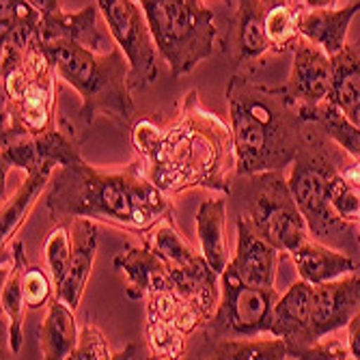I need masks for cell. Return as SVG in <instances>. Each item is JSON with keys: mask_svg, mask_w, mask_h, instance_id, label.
<instances>
[{"mask_svg": "<svg viewBox=\"0 0 360 360\" xmlns=\"http://www.w3.org/2000/svg\"><path fill=\"white\" fill-rule=\"evenodd\" d=\"M196 220V236L201 242V252L207 264L222 274L229 266V244H226V194L203 201Z\"/></svg>", "mask_w": 360, "mask_h": 360, "instance_id": "22", "label": "cell"}, {"mask_svg": "<svg viewBox=\"0 0 360 360\" xmlns=\"http://www.w3.org/2000/svg\"><path fill=\"white\" fill-rule=\"evenodd\" d=\"M276 300L278 291L274 287L248 285L231 266H226V270L220 274L218 309L201 328L203 341L270 335Z\"/></svg>", "mask_w": 360, "mask_h": 360, "instance_id": "9", "label": "cell"}, {"mask_svg": "<svg viewBox=\"0 0 360 360\" xmlns=\"http://www.w3.org/2000/svg\"><path fill=\"white\" fill-rule=\"evenodd\" d=\"M266 11L264 0H236L224 50L238 65V72L252 76L264 65L266 56L272 54L266 32Z\"/></svg>", "mask_w": 360, "mask_h": 360, "instance_id": "14", "label": "cell"}, {"mask_svg": "<svg viewBox=\"0 0 360 360\" xmlns=\"http://www.w3.org/2000/svg\"><path fill=\"white\" fill-rule=\"evenodd\" d=\"M266 32L272 46V54H287L302 37L298 28V7L293 3L272 5L266 11Z\"/></svg>", "mask_w": 360, "mask_h": 360, "instance_id": "31", "label": "cell"}, {"mask_svg": "<svg viewBox=\"0 0 360 360\" xmlns=\"http://www.w3.org/2000/svg\"><path fill=\"white\" fill-rule=\"evenodd\" d=\"M266 7H272V5H281V3H293V0H264Z\"/></svg>", "mask_w": 360, "mask_h": 360, "instance_id": "39", "label": "cell"}, {"mask_svg": "<svg viewBox=\"0 0 360 360\" xmlns=\"http://www.w3.org/2000/svg\"><path fill=\"white\" fill-rule=\"evenodd\" d=\"M356 0H302V5L309 9H335V7H345Z\"/></svg>", "mask_w": 360, "mask_h": 360, "instance_id": "37", "label": "cell"}, {"mask_svg": "<svg viewBox=\"0 0 360 360\" xmlns=\"http://www.w3.org/2000/svg\"><path fill=\"white\" fill-rule=\"evenodd\" d=\"M229 125L233 132L236 175L285 171L300 143L304 119L283 86L259 84L236 72L226 84Z\"/></svg>", "mask_w": 360, "mask_h": 360, "instance_id": "3", "label": "cell"}, {"mask_svg": "<svg viewBox=\"0 0 360 360\" xmlns=\"http://www.w3.org/2000/svg\"><path fill=\"white\" fill-rule=\"evenodd\" d=\"M298 110L304 121H315L352 158H360V125H356L335 102L323 100L313 108H298Z\"/></svg>", "mask_w": 360, "mask_h": 360, "instance_id": "29", "label": "cell"}, {"mask_svg": "<svg viewBox=\"0 0 360 360\" xmlns=\"http://www.w3.org/2000/svg\"><path fill=\"white\" fill-rule=\"evenodd\" d=\"M58 78L70 84L80 106L74 115H60V129L80 147L89 141L97 115L108 117L119 127L134 125L136 106L129 86V63L119 46L97 52L76 41H41Z\"/></svg>", "mask_w": 360, "mask_h": 360, "instance_id": "4", "label": "cell"}, {"mask_svg": "<svg viewBox=\"0 0 360 360\" xmlns=\"http://www.w3.org/2000/svg\"><path fill=\"white\" fill-rule=\"evenodd\" d=\"M349 160L352 155L315 121H304L302 143L289 167L287 184L309 224L311 238L354 257L360 266V224L341 218L333 205L335 179Z\"/></svg>", "mask_w": 360, "mask_h": 360, "instance_id": "5", "label": "cell"}, {"mask_svg": "<svg viewBox=\"0 0 360 360\" xmlns=\"http://www.w3.org/2000/svg\"><path fill=\"white\" fill-rule=\"evenodd\" d=\"M313 296H315V285L300 278L283 296H278L274 304L270 335L281 337L287 343V358L304 341L309 319H311V309H313Z\"/></svg>", "mask_w": 360, "mask_h": 360, "instance_id": "17", "label": "cell"}, {"mask_svg": "<svg viewBox=\"0 0 360 360\" xmlns=\"http://www.w3.org/2000/svg\"><path fill=\"white\" fill-rule=\"evenodd\" d=\"M335 60V80L328 100L335 102L356 125H360V39L347 44Z\"/></svg>", "mask_w": 360, "mask_h": 360, "instance_id": "25", "label": "cell"}, {"mask_svg": "<svg viewBox=\"0 0 360 360\" xmlns=\"http://www.w3.org/2000/svg\"><path fill=\"white\" fill-rule=\"evenodd\" d=\"M358 311H360V268L335 281L315 285L309 328L298 349L323 337H330L341 328H347V323ZM296 352H291L289 358Z\"/></svg>", "mask_w": 360, "mask_h": 360, "instance_id": "12", "label": "cell"}, {"mask_svg": "<svg viewBox=\"0 0 360 360\" xmlns=\"http://www.w3.org/2000/svg\"><path fill=\"white\" fill-rule=\"evenodd\" d=\"M236 229H238V244L229 266L248 285L274 287L283 252L261 236L244 216L236 218Z\"/></svg>", "mask_w": 360, "mask_h": 360, "instance_id": "15", "label": "cell"}, {"mask_svg": "<svg viewBox=\"0 0 360 360\" xmlns=\"http://www.w3.org/2000/svg\"><path fill=\"white\" fill-rule=\"evenodd\" d=\"M106 358H117V354L110 349L106 335L95 323L86 321L80 328V337L72 352V360H106Z\"/></svg>", "mask_w": 360, "mask_h": 360, "instance_id": "34", "label": "cell"}, {"mask_svg": "<svg viewBox=\"0 0 360 360\" xmlns=\"http://www.w3.org/2000/svg\"><path fill=\"white\" fill-rule=\"evenodd\" d=\"M289 259L293 261L300 278L309 281L311 285L335 281L360 268L354 257L323 244L315 238H309L298 248H293L289 252Z\"/></svg>", "mask_w": 360, "mask_h": 360, "instance_id": "20", "label": "cell"}, {"mask_svg": "<svg viewBox=\"0 0 360 360\" xmlns=\"http://www.w3.org/2000/svg\"><path fill=\"white\" fill-rule=\"evenodd\" d=\"M80 330L76 323L74 309L63 300L54 298L48 304L46 317L39 326V352L46 360H65L72 358V352L78 343Z\"/></svg>", "mask_w": 360, "mask_h": 360, "instance_id": "23", "label": "cell"}, {"mask_svg": "<svg viewBox=\"0 0 360 360\" xmlns=\"http://www.w3.org/2000/svg\"><path fill=\"white\" fill-rule=\"evenodd\" d=\"M291 74L283 84L289 100L298 108H313L330 97L335 60L319 46L300 37L291 50Z\"/></svg>", "mask_w": 360, "mask_h": 360, "instance_id": "13", "label": "cell"}, {"mask_svg": "<svg viewBox=\"0 0 360 360\" xmlns=\"http://www.w3.org/2000/svg\"><path fill=\"white\" fill-rule=\"evenodd\" d=\"M44 255H46L48 270L54 278V285L58 287L70 272L72 255H74V240H72V226L70 224L58 222L52 229L46 238V244H44Z\"/></svg>", "mask_w": 360, "mask_h": 360, "instance_id": "32", "label": "cell"}, {"mask_svg": "<svg viewBox=\"0 0 360 360\" xmlns=\"http://www.w3.org/2000/svg\"><path fill=\"white\" fill-rule=\"evenodd\" d=\"M229 196L238 203V216H244L283 255H289L311 238L283 171L236 175Z\"/></svg>", "mask_w": 360, "mask_h": 360, "instance_id": "8", "label": "cell"}, {"mask_svg": "<svg viewBox=\"0 0 360 360\" xmlns=\"http://www.w3.org/2000/svg\"><path fill=\"white\" fill-rule=\"evenodd\" d=\"M56 68L37 39L26 48L3 44V134L54 129Z\"/></svg>", "mask_w": 360, "mask_h": 360, "instance_id": "6", "label": "cell"}, {"mask_svg": "<svg viewBox=\"0 0 360 360\" xmlns=\"http://www.w3.org/2000/svg\"><path fill=\"white\" fill-rule=\"evenodd\" d=\"M143 244H147L167 266H181L186 261L199 255L190 246V242H186L181 238L179 229L173 222V216L165 218L155 229H151V231L145 236Z\"/></svg>", "mask_w": 360, "mask_h": 360, "instance_id": "30", "label": "cell"}, {"mask_svg": "<svg viewBox=\"0 0 360 360\" xmlns=\"http://www.w3.org/2000/svg\"><path fill=\"white\" fill-rule=\"evenodd\" d=\"M115 268L125 274V296L129 300H143L153 281L167 270V264L147 244H127L115 257Z\"/></svg>", "mask_w": 360, "mask_h": 360, "instance_id": "24", "label": "cell"}, {"mask_svg": "<svg viewBox=\"0 0 360 360\" xmlns=\"http://www.w3.org/2000/svg\"><path fill=\"white\" fill-rule=\"evenodd\" d=\"M93 3L129 63V86L134 93L149 89L158 80L162 56L141 0H93Z\"/></svg>", "mask_w": 360, "mask_h": 360, "instance_id": "10", "label": "cell"}, {"mask_svg": "<svg viewBox=\"0 0 360 360\" xmlns=\"http://www.w3.org/2000/svg\"><path fill=\"white\" fill-rule=\"evenodd\" d=\"M347 345H349L352 358L360 360V311L347 323Z\"/></svg>", "mask_w": 360, "mask_h": 360, "instance_id": "36", "label": "cell"}, {"mask_svg": "<svg viewBox=\"0 0 360 360\" xmlns=\"http://www.w3.org/2000/svg\"><path fill=\"white\" fill-rule=\"evenodd\" d=\"M222 3H224V5H229V7H231V5H236V0H222Z\"/></svg>", "mask_w": 360, "mask_h": 360, "instance_id": "40", "label": "cell"}, {"mask_svg": "<svg viewBox=\"0 0 360 360\" xmlns=\"http://www.w3.org/2000/svg\"><path fill=\"white\" fill-rule=\"evenodd\" d=\"M22 287H24V300H26L28 311H39L56 298L54 296V289H56L54 278L41 266L26 268Z\"/></svg>", "mask_w": 360, "mask_h": 360, "instance_id": "33", "label": "cell"}, {"mask_svg": "<svg viewBox=\"0 0 360 360\" xmlns=\"http://www.w3.org/2000/svg\"><path fill=\"white\" fill-rule=\"evenodd\" d=\"M11 250V268L3 274V291H0V304H3V315L9 319V349L13 354H20L24 343V313H26V300H24V272L28 268L26 261V248L22 240H13L9 246Z\"/></svg>", "mask_w": 360, "mask_h": 360, "instance_id": "21", "label": "cell"}, {"mask_svg": "<svg viewBox=\"0 0 360 360\" xmlns=\"http://www.w3.org/2000/svg\"><path fill=\"white\" fill-rule=\"evenodd\" d=\"M360 11V0L335 9H309L298 7V28L300 35L311 44L319 46L326 54H339L347 46V32L354 18Z\"/></svg>", "mask_w": 360, "mask_h": 360, "instance_id": "16", "label": "cell"}, {"mask_svg": "<svg viewBox=\"0 0 360 360\" xmlns=\"http://www.w3.org/2000/svg\"><path fill=\"white\" fill-rule=\"evenodd\" d=\"M97 5H86L80 11H52L44 13L39 41H76L91 50L104 52L106 37L97 28Z\"/></svg>", "mask_w": 360, "mask_h": 360, "instance_id": "19", "label": "cell"}, {"mask_svg": "<svg viewBox=\"0 0 360 360\" xmlns=\"http://www.w3.org/2000/svg\"><path fill=\"white\" fill-rule=\"evenodd\" d=\"M46 210L54 222L89 218L136 236H147L175 214L169 194L147 177L139 158L112 171L84 160L60 167L50 179Z\"/></svg>", "mask_w": 360, "mask_h": 360, "instance_id": "2", "label": "cell"}, {"mask_svg": "<svg viewBox=\"0 0 360 360\" xmlns=\"http://www.w3.org/2000/svg\"><path fill=\"white\" fill-rule=\"evenodd\" d=\"M160 56L175 78L188 76L218 46L214 11L203 0H141Z\"/></svg>", "mask_w": 360, "mask_h": 360, "instance_id": "7", "label": "cell"}, {"mask_svg": "<svg viewBox=\"0 0 360 360\" xmlns=\"http://www.w3.org/2000/svg\"><path fill=\"white\" fill-rule=\"evenodd\" d=\"M199 358H220V360H281L287 358V343L281 337L272 339H214L203 341Z\"/></svg>", "mask_w": 360, "mask_h": 360, "instance_id": "27", "label": "cell"}, {"mask_svg": "<svg viewBox=\"0 0 360 360\" xmlns=\"http://www.w3.org/2000/svg\"><path fill=\"white\" fill-rule=\"evenodd\" d=\"M3 181L11 169H20L26 175L41 169L70 167L82 160L80 145L63 129L54 127L44 134H3Z\"/></svg>", "mask_w": 360, "mask_h": 360, "instance_id": "11", "label": "cell"}, {"mask_svg": "<svg viewBox=\"0 0 360 360\" xmlns=\"http://www.w3.org/2000/svg\"><path fill=\"white\" fill-rule=\"evenodd\" d=\"M291 358H300V360H347L352 358L347 341L341 339H319L302 349H298Z\"/></svg>", "mask_w": 360, "mask_h": 360, "instance_id": "35", "label": "cell"}, {"mask_svg": "<svg viewBox=\"0 0 360 360\" xmlns=\"http://www.w3.org/2000/svg\"><path fill=\"white\" fill-rule=\"evenodd\" d=\"M52 175H54V169H41L35 173H28L22 186L3 203V214H0V220H3V224H0L3 248H7L15 240L18 231L26 222V216L30 214L32 205L39 199V194L50 186Z\"/></svg>", "mask_w": 360, "mask_h": 360, "instance_id": "26", "label": "cell"}, {"mask_svg": "<svg viewBox=\"0 0 360 360\" xmlns=\"http://www.w3.org/2000/svg\"><path fill=\"white\" fill-rule=\"evenodd\" d=\"M72 240H74V255L72 266L65 281L56 287V298L63 300L74 311L78 309L84 289L91 278V270L97 257V224L89 218H74L72 220Z\"/></svg>", "mask_w": 360, "mask_h": 360, "instance_id": "18", "label": "cell"}, {"mask_svg": "<svg viewBox=\"0 0 360 360\" xmlns=\"http://www.w3.org/2000/svg\"><path fill=\"white\" fill-rule=\"evenodd\" d=\"M30 3L35 5L41 13H52V11L63 9V0H30Z\"/></svg>", "mask_w": 360, "mask_h": 360, "instance_id": "38", "label": "cell"}, {"mask_svg": "<svg viewBox=\"0 0 360 360\" xmlns=\"http://www.w3.org/2000/svg\"><path fill=\"white\" fill-rule=\"evenodd\" d=\"M132 147L147 177L167 194L194 188L231 194L236 173L233 132L207 110L196 89H190L167 123L145 117L132 127Z\"/></svg>", "mask_w": 360, "mask_h": 360, "instance_id": "1", "label": "cell"}, {"mask_svg": "<svg viewBox=\"0 0 360 360\" xmlns=\"http://www.w3.org/2000/svg\"><path fill=\"white\" fill-rule=\"evenodd\" d=\"M0 44L26 48L39 39L44 13L30 0H0Z\"/></svg>", "mask_w": 360, "mask_h": 360, "instance_id": "28", "label": "cell"}]
</instances>
